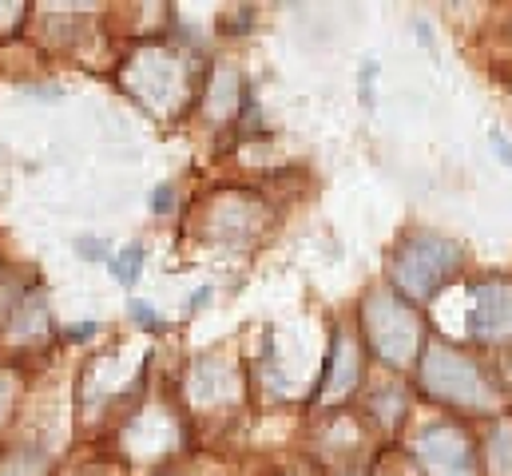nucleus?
Here are the masks:
<instances>
[{
	"label": "nucleus",
	"mask_w": 512,
	"mask_h": 476,
	"mask_svg": "<svg viewBox=\"0 0 512 476\" xmlns=\"http://www.w3.org/2000/svg\"><path fill=\"white\" fill-rule=\"evenodd\" d=\"M453 266H457V246L453 242H445L437 235H417L409 238L405 250L397 254V282L409 294L425 298L449 278Z\"/></svg>",
	"instance_id": "nucleus-1"
},
{
	"label": "nucleus",
	"mask_w": 512,
	"mask_h": 476,
	"mask_svg": "<svg viewBox=\"0 0 512 476\" xmlns=\"http://www.w3.org/2000/svg\"><path fill=\"white\" fill-rule=\"evenodd\" d=\"M512 330V290L505 282H481L473 290V314H469V334L481 342L509 338Z\"/></svg>",
	"instance_id": "nucleus-2"
},
{
	"label": "nucleus",
	"mask_w": 512,
	"mask_h": 476,
	"mask_svg": "<svg viewBox=\"0 0 512 476\" xmlns=\"http://www.w3.org/2000/svg\"><path fill=\"white\" fill-rule=\"evenodd\" d=\"M429 377H433V385H437L449 401H469V405H485V401H489V389H485L481 373H477L469 361H461L457 354H433Z\"/></svg>",
	"instance_id": "nucleus-3"
},
{
	"label": "nucleus",
	"mask_w": 512,
	"mask_h": 476,
	"mask_svg": "<svg viewBox=\"0 0 512 476\" xmlns=\"http://www.w3.org/2000/svg\"><path fill=\"white\" fill-rule=\"evenodd\" d=\"M421 457L437 476H477L473 453L457 433H425L421 437Z\"/></svg>",
	"instance_id": "nucleus-4"
},
{
	"label": "nucleus",
	"mask_w": 512,
	"mask_h": 476,
	"mask_svg": "<svg viewBox=\"0 0 512 476\" xmlns=\"http://www.w3.org/2000/svg\"><path fill=\"white\" fill-rule=\"evenodd\" d=\"M108 266H112V278H116L120 286H135V282H139V270H143V246L131 242L120 254H112Z\"/></svg>",
	"instance_id": "nucleus-5"
},
{
	"label": "nucleus",
	"mask_w": 512,
	"mask_h": 476,
	"mask_svg": "<svg viewBox=\"0 0 512 476\" xmlns=\"http://www.w3.org/2000/svg\"><path fill=\"white\" fill-rule=\"evenodd\" d=\"M76 254L80 258H88V262H112V250H108V242L104 238H76Z\"/></svg>",
	"instance_id": "nucleus-6"
},
{
	"label": "nucleus",
	"mask_w": 512,
	"mask_h": 476,
	"mask_svg": "<svg viewBox=\"0 0 512 476\" xmlns=\"http://www.w3.org/2000/svg\"><path fill=\"white\" fill-rule=\"evenodd\" d=\"M128 314H131V322H139V326H147V330H155V334L163 330V318H159V314H155L147 302H139V298H135V302H128Z\"/></svg>",
	"instance_id": "nucleus-7"
},
{
	"label": "nucleus",
	"mask_w": 512,
	"mask_h": 476,
	"mask_svg": "<svg viewBox=\"0 0 512 476\" xmlns=\"http://www.w3.org/2000/svg\"><path fill=\"white\" fill-rule=\"evenodd\" d=\"M0 476H44V465L32 461V457H20V461H4Z\"/></svg>",
	"instance_id": "nucleus-8"
},
{
	"label": "nucleus",
	"mask_w": 512,
	"mask_h": 476,
	"mask_svg": "<svg viewBox=\"0 0 512 476\" xmlns=\"http://www.w3.org/2000/svg\"><path fill=\"white\" fill-rule=\"evenodd\" d=\"M151 211H155V215H171V211H175V191H171V183H163V187L151 191Z\"/></svg>",
	"instance_id": "nucleus-9"
},
{
	"label": "nucleus",
	"mask_w": 512,
	"mask_h": 476,
	"mask_svg": "<svg viewBox=\"0 0 512 476\" xmlns=\"http://www.w3.org/2000/svg\"><path fill=\"white\" fill-rule=\"evenodd\" d=\"M92 334H100V326L96 322H80V326H68L64 330V342H88Z\"/></svg>",
	"instance_id": "nucleus-10"
},
{
	"label": "nucleus",
	"mask_w": 512,
	"mask_h": 476,
	"mask_svg": "<svg viewBox=\"0 0 512 476\" xmlns=\"http://www.w3.org/2000/svg\"><path fill=\"white\" fill-rule=\"evenodd\" d=\"M493 151H497V159H501L505 167H512V143L501 135V131H493Z\"/></svg>",
	"instance_id": "nucleus-11"
},
{
	"label": "nucleus",
	"mask_w": 512,
	"mask_h": 476,
	"mask_svg": "<svg viewBox=\"0 0 512 476\" xmlns=\"http://www.w3.org/2000/svg\"><path fill=\"white\" fill-rule=\"evenodd\" d=\"M207 298H211V290L203 286V290H195V298H187V314H199L203 306H207Z\"/></svg>",
	"instance_id": "nucleus-12"
},
{
	"label": "nucleus",
	"mask_w": 512,
	"mask_h": 476,
	"mask_svg": "<svg viewBox=\"0 0 512 476\" xmlns=\"http://www.w3.org/2000/svg\"><path fill=\"white\" fill-rule=\"evenodd\" d=\"M4 405H8V397H4V389H0V413H4Z\"/></svg>",
	"instance_id": "nucleus-13"
}]
</instances>
